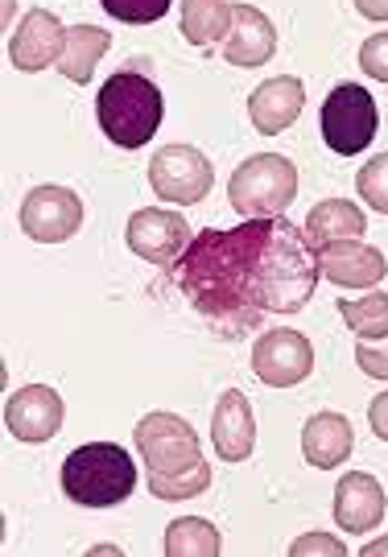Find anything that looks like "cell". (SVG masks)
<instances>
[{"mask_svg":"<svg viewBox=\"0 0 388 557\" xmlns=\"http://www.w3.org/2000/svg\"><path fill=\"white\" fill-rule=\"evenodd\" d=\"M302 103H306L302 79L277 75V79H265L248 96V116H252L261 137H277V133H286L289 124L302 116Z\"/></svg>","mask_w":388,"mask_h":557,"instance_id":"15","label":"cell"},{"mask_svg":"<svg viewBox=\"0 0 388 557\" xmlns=\"http://www.w3.org/2000/svg\"><path fill=\"white\" fill-rule=\"evenodd\" d=\"M149 186L158 190L162 202H183L195 207L211 195L215 170L195 145H162L149 161Z\"/></svg>","mask_w":388,"mask_h":557,"instance_id":"7","label":"cell"},{"mask_svg":"<svg viewBox=\"0 0 388 557\" xmlns=\"http://www.w3.org/2000/svg\"><path fill=\"white\" fill-rule=\"evenodd\" d=\"M174 281L220 338H245L265 314L306 310L318 285V257L289 220H245L203 227L174 264Z\"/></svg>","mask_w":388,"mask_h":557,"instance_id":"1","label":"cell"},{"mask_svg":"<svg viewBox=\"0 0 388 557\" xmlns=\"http://www.w3.org/2000/svg\"><path fill=\"white\" fill-rule=\"evenodd\" d=\"M339 314L348 322L355 338H385L388 335V294H368V298L339 301Z\"/></svg>","mask_w":388,"mask_h":557,"instance_id":"23","label":"cell"},{"mask_svg":"<svg viewBox=\"0 0 388 557\" xmlns=\"http://www.w3.org/2000/svg\"><path fill=\"white\" fill-rule=\"evenodd\" d=\"M108 17L124 21V25H153L170 13L174 0H100Z\"/></svg>","mask_w":388,"mask_h":557,"instance_id":"25","label":"cell"},{"mask_svg":"<svg viewBox=\"0 0 388 557\" xmlns=\"http://www.w3.org/2000/svg\"><path fill=\"white\" fill-rule=\"evenodd\" d=\"M355 186H360V199L388 215V153L372 158L368 165L355 174Z\"/></svg>","mask_w":388,"mask_h":557,"instance_id":"26","label":"cell"},{"mask_svg":"<svg viewBox=\"0 0 388 557\" xmlns=\"http://www.w3.org/2000/svg\"><path fill=\"white\" fill-rule=\"evenodd\" d=\"M21 227L38 244H66L83 227V202L66 186H34L21 202Z\"/></svg>","mask_w":388,"mask_h":557,"instance_id":"8","label":"cell"},{"mask_svg":"<svg viewBox=\"0 0 388 557\" xmlns=\"http://www.w3.org/2000/svg\"><path fill=\"white\" fill-rule=\"evenodd\" d=\"M364 232H368V220H364V211L348 199L318 202L306 215V239L314 248L335 244V239H360Z\"/></svg>","mask_w":388,"mask_h":557,"instance_id":"19","label":"cell"},{"mask_svg":"<svg viewBox=\"0 0 388 557\" xmlns=\"http://www.w3.org/2000/svg\"><path fill=\"white\" fill-rule=\"evenodd\" d=\"M252 372L268 388H293L314 372V347L302 331H265L252 347Z\"/></svg>","mask_w":388,"mask_h":557,"instance_id":"9","label":"cell"},{"mask_svg":"<svg viewBox=\"0 0 388 557\" xmlns=\"http://www.w3.org/2000/svg\"><path fill=\"white\" fill-rule=\"evenodd\" d=\"M277 54L273 21L252 4H231V29L224 38V59L231 66H265Z\"/></svg>","mask_w":388,"mask_h":557,"instance_id":"16","label":"cell"},{"mask_svg":"<svg viewBox=\"0 0 388 557\" xmlns=\"http://www.w3.org/2000/svg\"><path fill=\"white\" fill-rule=\"evenodd\" d=\"M62 492L79 508H112L137 492V467L116 442H87L62 462Z\"/></svg>","mask_w":388,"mask_h":557,"instance_id":"3","label":"cell"},{"mask_svg":"<svg viewBox=\"0 0 388 557\" xmlns=\"http://www.w3.org/2000/svg\"><path fill=\"white\" fill-rule=\"evenodd\" d=\"M96 116H100L103 137L121 149H141L149 137H158L165 116V103L158 83L145 79L141 71H116L96 96Z\"/></svg>","mask_w":388,"mask_h":557,"instance_id":"2","label":"cell"},{"mask_svg":"<svg viewBox=\"0 0 388 557\" xmlns=\"http://www.w3.org/2000/svg\"><path fill=\"white\" fill-rule=\"evenodd\" d=\"M224 549V541L215 533V524L203 517H183L165 529V554L170 557H215Z\"/></svg>","mask_w":388,"mask_h":557,"instance_id":"22","label":"cell"},{"mask_svg":"<svg viewBox=\"0 0 388 557\" xmlns=\"http://www.w3.org/2000/svg\"><path fill=\"white\" fill-rule=\"evenodd\" d=\"M124 239H128V248L141 260L158 264V269H170V264L186 252V244H190V223H186V215H178V211L145 207V211H137V215L128 220Z\"/></svg>","mask_w":388,"mask_h":557,"instance_id":"10","label":"cell"},{"mask_svg":"<svg viewBox=\"0 0 388 557\" xmlns=\"http://www.w3.org/2000/svg\"><path fill=\"white\" fill-rule=\"evenodd\" d=\"M355 9L368 21H388V0H355Z\"/></svg>","mask_w":388,"mask_h":557,"instance_id":"31","label":"cell"},{"mask_svg":"<svg viewBox=\"0 0 388 557\" xmlns=\"http://www.w3.org/2000/svg\"><path fill=\"white\" fill-rule=\"evenodd\" d=\"M62 41H66L62 21L54 17L50 9H29V13L21 17L17 34L9 38V59H13V66L25 71V75H38L50 62H59Z\"/></svg>","mask_w":388,"mask_h":557,"instance_id":"13","label":"cell"},{"mask_svg":"<svg viewBox=\"0 0 388 557\" xmlns=\"http://www.w3.org/2000/svg\"><path fill=\"white\" fill-rule=\"evenodd\" d=\"M298 195V170L281 153H256L240 161L227 182V202L240 220H277Z\"/></svg>","mask_w":388,"mask_h":557,"instance_id":"4","label":"cell"},{"mask_svg":"<svg viewBox=\"0 0 388 557\" xmlns=\"http://www.w3.org/2000/svg\"><path fill=\"white\" fill-rule=\"evenodd\" d=\"M360 71L372 75L376 83H388V29L364 38V46H360Z\"/></svg>","mask_w":388,"mask_h":557,"instance_id":"27","label":"cell"},{"mask_svg":"<svg viewBox=\"0 0 388 557\" xmlns=\"http://www.w3.org/2000/svg\"><path fill=\"white\" fill-rule=\"evenodd\" d=\"M368 425H372V434H376V438L388 442V393L372 397V405H368Z\"/></svg>","mask_w":388,"mask_h":557,"instance_id":"30","label":"cell"},{"mask_svg":"<svg viewBox=\"0 0 388 557\" xmlns=\"http://www.w3.org/2000/svg\"><path fill=\"white\" fill-rule=\"evenodd\" d=\"M314 257H318V273L343 289H372L388 273L385 252L364 239H335V244L314 248Z\"/></svg>","mask_w":388,"mask_h":557,"instance_id":"12","label":"cell"},{"mask_svg":"<svg viewBox=\"0 0 388 557\" xmlns=\"http://www.w3.org/2000/svg\"><path fill=\"white\" fill-rule=\"evenodd\" d=\"M133 434H137V450H141L149 475H178L186 467L203 462L195 425L178 413H145Z\"/></svg>","mask_w":388,"mask_h":557,"instance_id":"6","label":"cell"},{"mask_svg":"<svg viewBox=\"0 0 388 557\" xmlns=\"http://www.w3.org/2000/svg\"><path fill=\"white\" fill-rule=\"evenodd\" d=\"M289 554L293 557H302V554H348V545L343 541H335V537H323V533H310V537H302V541H293L289 545Z\"/></svg>","mask_w":388,"mask_h":557,"instance_id":"29","label":"cell"},{"mask_svg":"<svg viewBox=\"0 0 388 557\" xmlns=\"http://www.w3.org/2000/svg\"><path fill=\"white\" fill-rule=\"evenodd\" d=\"M108 46H112V38H108V29H100V25H75V29H66L59 71L71 83H91V71L100 66Z\"/></svg>","mask_w":388,"mask_h":557,"instance_id":"20","label":"cell"},{"mask_svg":"<svg viewBox=\"0 0 388 557\" xmlns=\"http://www.w3.org/2000/svg\"><path fill=\"white\" fill-rule=\"evenodd\" d=\"M376 124H380V112H376V100L360 83H339L323 100V116H318V128H323V140H327L330 153L339 158H355L364 153L376 137Z\"/></svg>","mask_w":388,"mask_h":557,"instance_id":"5","label":"cell"},{"mask_svg":"<svg viewBox=\"0 0 388 557\" xmlns=\"http://www.w3.org/2000/svg\"><path fill=\"white\" fill-rule=\"evenodd\" d=\"M211 487V467L206 462H195L178 475H149V492L153 499H165V504H178V499H195Z\"/></svg>","mask_w":388,"mask_h":557,"instance_id":"24","label":"cell"},{"mask_svg":"<svg viewBox=\"0 0 388 557\" xmlns=\"http://www.w3.org/2000/svg\"><path fill=\"white\" fill-rule=\"evenodd\" d=\"M211 442L224 462H245L256 450V418H252V400L240 388H227L215 418H211Z\"/></svg>","mask_w":388,"mask_h":557,"instance_id":"14","label":"cell"},{"mask_svg":"<svg viewBox=\"0 0 388 557\" xmlns=\"http://www.w3.org/2000/svg\"><path fill=\"white\" fill-rule=\"evenodd\" d=\"M231 29V4L227 0H186L183 4V34L190 46L224 41Z\"/></svg>","mask_w":388,"mask_h":557,"instance_id":"21","label":"cell"},{"mask_svg":"<svg viewBox=\"0 0 388 557\" xmlns=\"http://www.w3.org/2000/svg\"><path fill=\"white\" fill-rule=\"evenodd\" d=\"M351 446H355V438H351V421L343 413H314L302 430V455L318 471L343 467L351 458Z\"/></svg>","mask_w":388,"mask_h":557,"instance_id":"18","label":"cell"},{"mask_svg":"<svg viewBox=\"0 0 388 557\" xmlns=\"http://www.w3.org/2000/svg\"><path fill=\"white\" fill-rule=\"evenodd\" d=\"M385 520V487L364 471H348L335 487V524L343 533H372Z\"/></svg>","mask_w":388,"mask_h":557,"instance_id":"17","label":"cell"},{"mask_svg":"<svg viewBox=\"0 0 388 557\" xmlns=\"http://www.w3.org/2000/svg\"><path fill=\"white\" fill-rule=\"evenodd\" d=\"M62 418H66V405L54 388L46 384H25L13 397L4 400V425L17 442H50L62 430Z\"/></svg>","mask_w":388,"mask_h":557,"instance_id":"11","label":"cell"},{"mask_svg":"<svg viewBox=\"0 0 388 557\" xmlns=\"http://www.w3.org/2000/svg\"><path fill=\"white\" fill-rule=\"evenodd\" d=\"M368 557H376V554H388V537H380V541H372L368 549H364Z\"/></svg>","mask_w":388,"mask_h":557,"instance_id":"32","label":"cell"},{"mask_svg":"<svg viewBox=\"0 0 388 557\" xmlns=\"http://www.w3.org/2000/svg\"><path fill=\"white\" fill-rule=\"evenodd\" d=\"M355 363L376 380H388V335L385 338H360L355 343Z\"/></svg>","mask_w":388,"mask_h":557,"instance_id":"28","label":"cell"}]
</instances>
